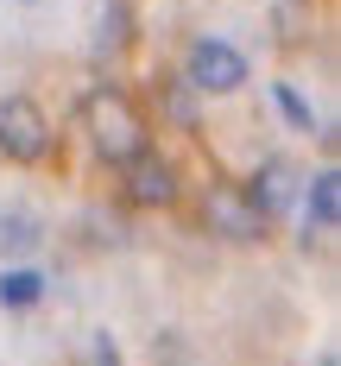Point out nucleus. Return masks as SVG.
I'll list each match as a JSON object with an SVG mask.
<instances>
[{
	"label": "nucleus",
	"instance_id": "13",
	"mask_svg": "<svg viewBox=\"0 0 341 366\" xmlns=\"http://www.w3.org/2000/svg\"><path fill=\"white\" fill-rule=\"evenodd\" d=\"M89 366H120V341H114L108 329L95 335V347H89Z\"/></svg>",
	"mask_w": 341,
	"mask_h": 366
},
{
	"label": "nucleus",
	"instance_id": "2",
	"mask_svg": "<svg viewBox=\"0 0 341 366\" xmlns=\"http://www.w3.org/2000/svg\"><path fill=\"white\" fill-rule=\"evenodd\" d=\"M196 89V95H234V89H247V51L240 44H227V38L215 32H202L196 44H189V57H184V70H177Z\"/></svg>",
	"mask_w": 341,
	"mask_h": 366
},
{
	"label": "nucleus",
	"instance_id": "6",
	"mask_svg": "<svg viewBox=\"0 0 341 366\" xmlns=\"http://www.w3.org/2000/svg\"><path fill=\"white\" fill-rule=\"evenodd\" d=\"M240 196L260 209V221H278L285 209H291V202H297V171H291L285 158H265L260 171L240 183Z\"/></svg>",
	"mask_w": 341,
	"mask_h": 366
},
{
	"label": "nucleus",
	"instance_id": "4",
	"mask_svg": "<svg viewBox=\"0 0 341 366\" xmlns=\"http://www.w3.org/2000/svg\"><path fill=\"white\" fill-rule=\"evenodd\" d=\"M0 152L13 164H44L51 158V120L32 95H6L0 102Z\"/></svg>",
	"mask_w": 341,
	"mask_h": 366
},
{
	"label": "nucleus",
	"instance_id": "3",
	"mask_svg": "<svg viewBox=\"0 0 341 366\" xmlns=\"http://www.w3.org/2000/svg\"><path fill=\"white\" fill-rule=\"evenodd\" d=\"M120 189H127L133 209H171V202L184 196V177H177V164H171L158 146H139L127 164H120Z\"/></svg>",
	"mask_w": 341,
	"mask_h": 366
},
{
	"label": "nucleus",
	"instance_id": "8",
	"mask_svg": "<svg viewBox=\"0 0 341 366\" xmlns=\"http://www.w3.org/2000/svg\"><path fill=\"white\" fill-rule=\"evenodd\" d=\"M152 95H158V108H164V120H171L177 133H196V89H189L177 70L152 76Z\"/></svg>",
	"mask_w": 341,
	"mask_h": 366
},
{
	"label": "nucleus",
	"instance_id": "10",
	"mask_svg": "<svg viewBox=\"0 0 341 366\" xmlns=\"http://www.w3.org/2000/svg\"><path fill=\"white\" fill-rule=\"evenodd\" d=\"M38 303H44V272L6 265L0 272V310H38Z\"/></svg>",
	"mask_w": 341,
	"mask_h": 366
},
{
	"label": "nucleus",
	"instance_id": "5",
	"mask_svg": "<svg viewBox=\"0 0 341 366\" xmlns=\"http://www.w3.org/2000/svg\"><path fill=\"white\" fill-rule=\"evenodd\" d=\"M202 227L247 247V240H265L272 221H260V209L240 196V183H209V189H202Z\"/></svg>",
	"mask_w": 341,
	"mask_h": 366
},
{
	"label": "nucleus",
	"instance_id": "7",
	"mask_svg": "<svg viewBox=\"0 0 341 366\" xmlns=\"http://www.w3.org/2000/svg\"><path fill=\"white\" fill-rule=\"evenodd\" d=\"M335 227H341V177H335V164H322L303 183V247L335 234Z\"/></svg>",
	"mask_w": 341,
	"mask_h": 366
},
{
	"label": "nucleus",
	"instance_id": "1",
	"mask_svg": "<svg viewBox=\"0 0 341 366\" xmlns=\"http://www.w3.org/2000/svg\"><path fill=\"white\" fill-rule=\"evenodd\" d=\"M82 127H89L95 158L114 164V171H120L139 146H152V139H146V114L133 108V95H127V89H114V82H102V89L82 102Z\"/></svg>",
	"mask_w": 341,
	"mask_h": 366
},
{
	"label": "nucleus",
	"instance_id": "11",
	"mask_svg": "<svg viewBox=\"0 0 341 366\" xmlns=\"http://www.w3.org/2000/svg\"><path fill=\"white\" fill-rule=\"evenodd\" d=\"M38 240H44V221L32 209H6L0 215V253H32Z\"/></svg>",
	"mask_w": 341,
	"mask_h": 366
},
{
	"label": "nucleus",
	"instance_id": "12",
	"mask_svg": "<svg viewBox=\"0 0 341 366\" xmlns=\"http://www.w3.org/2000/svg\"><path fill=\"white\" fill-rule=\"evenodd\" d=\"M272 102H278V114H285L297 133H322V120H316V108L297 95V82H272Z\"/></svg>",
	"mask_w": 341,
	"mask_h": 366
},
{
	"label": "nucleus",
	"instance_id": "9",
	"mask_svg": "<svg viewBox=\"0 0 341 366\" xmlns=\"http://www.w3.org/2000/svg\"><path fill=\"white\" fill-rule=\"evenodd\" d=\"M133 26H139V19H133V0H108L102 19H95V57H108V64H114V57L133 44Z\"/></svg>",
	"mask_w": 341,
	"mask_h": 366
}]
</instances>
